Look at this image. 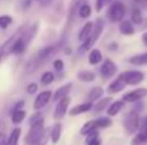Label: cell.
<instances>
[{"label": "cell", "instance_id": "1", "mask_svg": "<svg viewBox=\"0 0 147 145\" xmlns=\"http://www.w3.org/2000/svg\"><path fill=\"white\" fill-rule=\"evenodd\" d=\"M27 27H29L27 24H23L22 27H19V29L9 37V40H6V41L0 46V63L3 61L4 57H7L9 54H11V47H13V44L23 36V33L27 30Z\"/></svg>", "mask_w": 147, "mask_h": 145}, {"label": "cell", "instance_id": "2", "mask_svg": "<svg viewBox=\"0 0 147 145\" xmlns=\"http://www.w3.org/2000/svg\"><path fill=\"white\" fill-rule=\"evenodd\" d=\"M103 29H104V23H103V20H101V19H97V20L93 23V31H92L90 37L82 44L80 51H86V50H89V48L93 47V46L96 44V41L98 40V37L101 36Z\"/></svg>", "mask_w": 147, "mask_h": 145}, {"label": "cell", "instance_id": "3", "mask_svg": "<svg viewBox=\"0 0 147 145\" xmlns=\"http://www.w3.org/2000/svg\"><path fill=\"white\" fill-rule=\"evenodd\" d=\"M107 16L113 23H120L126 16V6L121 1H113L109 7Z\"/></svg>", "mask_w": 147, "mask_h": 145}, {"label": "cell", "instance_id": "4", "mask_svg": "<svg viewBox=\"0 0 147 145\" xmlns=\"http://www.w3.org/2000/svg\"><path fill=\"white\" fill-rule=\"evenodd\" d=\"M123 127H124V130H126V132L127 134H134L139 128H140V117H139V114L134 111H131V112H129L127 115H126V118H124V121H123Z\"/></svg>", "mask_w": 147, "mask_h": 145}, {"label": "cell", "instance_id": "5", "mask_svg": "<svg viewBox=\"0 0 147 145\" xmlns=\"http://www.w3.org/2000/svg\"><path fill=\"white\" fill-rule=\"evenodd\" d=\"M120 77L123 78V81L126 83V86H137L144 80V74L139 70H127L124 73L120 74Z\"/></svg>", "mask_w": 147, "mask_h": 145}, {"label": "cell", "instance_id": "6", "mask_svg": "<svg viewBox=\"0 0 147 145\" xmlns=\"http://www.w3.org/2000/svg\"><path fill=\"white\" fill-rule=\"evenodd\" d=\"M70 101H71L70 97H66V98H63V100H60V101L57 102V105H56V108H54V112H53L54 120H61V118L66 117V112H67V110H69Z\"/></svg>", "mask_w": 147, "mask_h": 145}, {"label": "cell", "instance_id": "7", "mask_svg": "<svg viewBox=\"0 0 147 145\" xmlns=\"http://www.w3.org/2000/svg\"><path fill=\"white\" fill-rule=\"evenodd\" d=\"M116 73H117V65H116V63L111 61L110 58L104 60L103 64H101V67H100V74H101V77H103V78H110V77H113Z\"/></svg>", "mask_w": 147, "mask_h": 145}, {"label": "cell", "instance_id": "8", "mask_svg": "<svg viewBox=\"0 0 147 145\" xmlns=\"http://www.w3.org/2000/svg\"><path fill=\"white\" fill-rule=\"evenodd\" d=\"M43 132H45V121L40 122V124H37V125L30 127V130H29V132H27V135H26V144L32 145Z\"/></svg>", "mask_w": 147, "mask_h": 145}, {"label": "cell", "instance_id": "9", "mask_svg": "<svg viewBox=\"0 0 147 145\" xmlns=\"http://www.w3.org/2000/svg\"><path fill=\"white\" fill-rule=\"evenodd\" d=\"M51 91L49 90H46V91H43V93H40L39 96L36 97V100H34V102H33V108L36 110V111H39V110H42L43 107H46L47 104H49V101L51 100Z\"/></svg>", "mask_w": 147, "mask_h": 145}, {"label": "cell", "instance_id": "10", "mask_svg": "<svg viewBox=\"0 0 147 145\" xmlns=\"http://www.w3.org/2000/svg\"><path fill=\"white\" fill-rule=\"evenodd\" d=\"M146 96H147V88H137V90H133L130 93H126L123 96V101L136 102V101H140L142 98H144Z\"/></svg>", "mask_w": 147, "mask_h": 145}, {"label": "cell", "instance_id": "11", "mask_svg": "<svg viewBox=\"0 0 147 145\" xmlns=\"http://www.w3.org/2000/svg\"><path fill=\"white\" fill-rule=\"evenodd\" d=\"M124 87H126V83L123 81V78L119 76L114 81H111L110 84H109V93L110 94H117V93H120V91H123L124 90Z\"/></svg>", "mask_w": 147, "mask_h": 145}, {"label": "cell", "instance_id": "12", "mask_svg": "<svg viewBox=\"0 0 147 145\" xmlns=\"http://www.w3.org/2000/svg\"><path fill=\"white\" fill-rule=\"evenodd\" d=\"M71 87H73V84L71 83H67V84H64V86H61L59 90H56V93L53 94V100L54 101H60V100H63V98H66L67 94L70 93V90H71Z\"/></svg>", "mask_w": 147, "mask_h": 145}, {"label": "cell", "instance_id": "13", "mask_svg": "<svg viewBox=\"0 0 147 145\" xmlns=\"http://www.w3.org/2000/svg\"><path fill=\"white\" fill-rule=\"evenodd\" d=\"M139 134L136 135L134 138V142L136 144H140V142H146L147 141V115L143 118V122L140 124V128H139Z\"/></svg>", "mask_w": 147, "mask_h": 145}, {"label": "cell", "instance_id": "14", "mask_svg": "<svg viewBox=\"0 0 147 145\" xmlns=\"http://www.w3.org/2000/svg\"><path fill=\"white\" fill-rule=\"evenodd\" d=\"M119 30L123 36H133L134 34V26L129 20H121L119 24Z\"/></svg>", "mask_w": 147, "mask_h": 145}, {"label": "cell", "instance_id": "15", "mask_svg": "<svg viewBox=\"0 0 147 145\" xmlns=\"http://www.w3.org/2000/svg\"><path fill=\"white\" fill-rule=\"evenodd\" d=\"M93 108V104L92 102H83V104H79V105H76V107H73L71 110H70V115H79V114H84V112H89L90 110Z\"/></svg>", "mask_w": 147, "mask_h": 145}, {"label": "cell", "instance_id": "16", "mask_svg": "<svg viewBox=\"0 0 147 145\" xmlns=\"http://www.w3.org/2000/svg\"><path fill=\"white\" fill-rule=\"evenodd\" d=\"M123 107H124V101H123V100H119V101L111 102V104L107 107V115H109V117L117 115V114L123 110Z\"/></svg>", "mask_w": 147, "mask_h": 145}, {"label": "cell", "instance_id": "17", "mask_svg": "<svg viewBox=\"0 0 147 145\" xmlns=\"http://www.w3.org/2000/svg\"><path fill=\"white\" fill-rule=\"evenodd\" d=\"M92 31H93V23L89 21V23H86V24L82 27V30H80V33H79V40H80L82 43H84V41L90 37Z\"/></svg>", "mask_w": 147, "mask_h": 145}, {"label": "cell", "instance_id": "18", "mask_svg": "<svg viewBox=\"0 0 147 145\" xmlns=\"http://www.w3.org/2000/svg\"><path fill=\"white\" fill-rule=\"evenodd\" d=\"M60 135H61V124L60 122H56L51 130H50V140L53 144H57L60 141Z\"/></svg>", "mask_w": 147, "mask_h": 145}, {"label": "cell", "instance_id": "19", "mask_svg": "<svg viewBox=\"0 0 147 145\" xmlns=\"http://www.w3.org/2000/svg\"><path fill=\"white\" fill-rule=\"evenodd\" d=\"M77 78L80 81H84V83H92L96 80V74L90 70H82L77 73Z\"/></svg>", "mask_w": 147, "mask_h": 145}, {"label": "cell", "instance_id": "20", "mask_svg": "<svg viewBox=\"0 0 147 145\" xmlns=\"http://www.w3.org/2000/svg\"><path fill=\"white\" fill-rule=\"evenodd\" d=\"M129 63L133 64V65H146L147 64V53L131 55V57L129 58Z\"/></svg>", "mask_w": 147, "mask_h": 145}, {"label": "cell", "instance_id": "21", "mask_svg": "<svg viewBox=\"0 0 147 145\" xmlns=\"http://www.w3.org/2000/svg\"><path fill=\"white\" fill-rule=\"evenodd\" d=\"M20 135H22V130H20V128H14V130L10 132L9 138L6 140V144L4 145H17L19 140H20Z\"/></svg>", "mask_w": 147, "mask_h": 145}, {"label": "cell", "instance_id": "22", "mask_svg": "<svg viewBox=\"0 0 147 145\" xmlns=\"http://www.w3.org/2000/svg\"><path fill=\"white\" fill-rule=\"evenodd\" d=\"M101 58H103V55H101V51L98 48H92L90 50V53H89V63L92 65L98 64L101 61Z\"/></svg>", "mask_w": 147, "mask_h": 145}, {"label": "cell", "instance_id": "23", "mask_svg": "<svg viewBox=\"0 0 147 145\" xmlns=\"http://www.w3.org/2000/svg\"><path fill=\"white\" fill-rule=\"evenodd\" d=\"M24 34V33H23ZM26 46H27V43L24 41V39H23V36L13 44V47H11V54H22L24 50H26Z\"/></svg>", "mask_w": 147, "mask_h": 145}, {"label": "cell", "instance_id": "24", "mask_svg": "<svg viewBox=\"0 0 147 145\" xmlns=\"http://www.w3.org/2000/svg\"><path fill=\"white\" fill-rule=\"evenodd\" d=\"M11 122L13 124H20L23 122V120L26 118V111L24 110H17V111H11Z\"/></svg>", "mask_w": 147, "mask_h": 145}, {"label": "cell", "instance_id": "25", "mask_svg": "<svg viewBox=\"0 0 147 145\" xmlns=\"http://www.w3.org/2000/svg\"><path fill=\"white\" fill-rule=\"evenodd\" d=\"M96 130H97L96 121H89V122H86V124L82 127L80 134H82V135H89L90 132H93V131H96Z\"/></svg>", "mask_w": 147, "mask_h": 145}, {"label": "cell", "instance_id": "26", "mask_svg": "<svg viewBox=\"0 0 147 145\" xmlns=\"http://www.w3.org/2000/svg\"><path fill=\"white\" fill-rule=\"evenodd\" d=\"M110 102H111V100H110L109 97L101 98L98 102H96V105L93 107V111H94V112H100V111H103L104 108H107V107L110 105Z\"/></svg>", "mask_w": 147, "mask_h": 145}, {"label": "cell", "instance_id": "27", "mask_svg": "<svg viewBox=\"0 0 147 145\" xmlns=\"http://www.w3.org/2000/svg\"><path fill=\"white\" fill-rule=\"evenodd\" d=\"M101 96H103V88H101V87H94V88H92L90 93H89V102L97 101V100H100Z\"/></svg>", "mask_w": 147, "mask_h": 145}, {"label": "cell", "instance_id": "28", "mask_svg": "<svg viewBox=\"0 0 147 145\" xmlns=\"http://www.w3.org/2000/svg\"><path fill=\"white\" fill-rule=\"evenodd\" d=\"M90 14H92V7H90V4L84 3V4H82V6L79 7V16H80L82 19H87V17H90Z\"/></svg>", "mask_w": 147, "mask_h": 145}, {"label": "cell", "instance_id": "29", "mask_svg": "<svg viewBox=\"0 0 147 145\" xmlns=\"http://www.w3.org/2000/svg\"><path fill=\"white\" fill-rule=\"evenodd\" d=\"M131 23H134V24H140V23H143L142 11H140V9H137V7H134V9L131 10Z\"/></svg>", "mask_w": 147, "mask_h": 145}, {"label": "cell", "instance_id": "30", "mask_svg": "<svg viewBox=\"0 0 147 145\" xmlns=\"http://www.w3.org/2000/svg\"><path fill=\"white\" fill-rule=\"evenodd\" d=\"M43 121H45L43 114H42V112H34V114L30 117V120H29V125L33 127V125H37V124H40V122H43Z\"/></svg>", "mask_w": 147, "mask_h": 145}, {"label": "cell", "instance_id": "31", "mask_svg": "<svg viewBox=\"0 0 147 145\" xmlns=\"http://www.w3.org/2000/svg\"><path fill=\"white\" fill-rule=\"evenodd\" d=\"M53 81H54V74H53L51 71L43 73V76H42V78H40V83H42L43 86H49Z\"/></svg>", "mask_w": 147, "mask_h": 145}, {"label": "cell", "instance_id": "32", "mask_svg": "<svg viewBox=\"0 0 147 145\" xmlns=\"http://www.w3.org/2000/svg\"><path fill=\"white\" fill-rule=\"evenodd\" d=\"M110 125H111L110 117H100L98 120H96V127L97 128H107Z\"/></svg>", "mask_w": 147, "mask_h": 145}, {"label": "cell", "instance_id": "33", "mask_svg": "<svg viewBox=\"0 0 147 145\" xmlns=\"http://www.w3.org/2000/svg\"><path fill=\"white\" fill-rule=\"evenodd\" d=\"M11 21H13V19L10 17V16H7V14H3V16H0V29H7L10 24H11Z\"/></svg>", "mask_w": 147, "mask_h": 145}, {"label": "cell", "instance_id": "34", "mask_svg": "<svg viewBox=\"0 0 147 145\" xmlns=\"http://www.w3.org/2000/svg\"><path fill=\"white\" fill-rule=\"evenodd\" d=\"M49 137H50V134H47V132L45 131V132H43V134H42V135H40V137H39V138H37L32 145H47Z\"/></svg>", "mask_w": 147, "mask_h": 145}, {"label": "cell", "instance_id": "35", "mask_svg": "<svg viewBox=\"0 0 147 145\" xmlns=\"http://www.w3.org/2000/svg\"><path fill=\"white\" fill-rule=\"evenodd\" d=\"M111 0H96V11L100 13V10L106 6V4H109Z\"/></svg>", "mask_w": 147, "mask_h": 145}, {"label": "cell", "instance_id": "36", "mask_svg": "<svg viewBox=\"0 0 147 145\" xmlns=\"http://www.w3.org/2000/svg\"><path fill=\"white\" fill-rule=\"evenodd\" d=\"M26 90H27V93H29V94H33V93H36V91H37V84H36V83H32V84H29V86H27V88H26Z\"/></svg>", "mask_w": 147, "mask_h": 145}, {"label": "cell", "instance_id": "37", "mask_svg": "<svg viewBox=\"0 0 147 145\" xmlns=\"http://www.w3.org/2000/svg\"><path fill=\"white\" fill-rule=\"evenodd\" d=\"M54 68L57 70V71H61L63 70V67H64V64H63V61L61 60H54Z\"/></svg>", "mask_w": 147, "mask_h": 145}, {"label": "cell", "instance_id": "38", "mask_svg": "<svg viewBox=\"0 0 147 145\" xmlns=\"http://www.w3.org/2000/svg\"><path fill=\"white\" fill-rule=\"evenodd\" d=\"M32 1H33V0H23V1H22V9H27Z\"/></svg>", "mask_w": 147, "mask_h": 145}, {"label": "cell", "instance_id": "39", "mask_svg": "<svg viewBox=\"0 0 147 145\" xmlns=\"http://www.w3.org/2000/svg\"><path fill=\"white\" fill-rule=\"evenodd\" d=\"M6 144V134L4 132H0V145Z\"/></svg>", "mask_w": 147, "mask_h": 145}, {"label": "cell", "instance_id": "40", "mask_svg": "<svg viewBox=\"0 0 147 145\" xmlns=\"http://www.w3.org/2000/svg\"><path fill=\"white\" fill-rule=\"evenodd\" d=\"M142 41H143V44H144V46H147V31L143 33V36H142Z\"/></svg>", "mask_w": 147, "mask_h": 145}, {"label": "cell", "instance_id": "41", "mask_svg": "<svg viewBox=\"0 0 147 145\" xmlns=\"http://www.w3.org/2000/svg\"><path fill=\"white\" fill-rule=\"evenodd\" d=\"M37 1H39L42 6H47V4H50V3H51V0H37Z\"/></svg>", "mask_w": 147, "mask_h": 145}, {"label": "cell", "instance_id": "42", "mask_svg": "<svg viewBox=\"0 0 147 145\" xmlns=\"http://www.w3.org/2000/svg\"><path fill=\"white\" fill-rule=\"evenodd\" d=\"M100 144H101V141H100V140L97 138V140H94L93 142H89L87 145H100Z\"/></svg>", "mask_w": 147, "mask_h": 145}, {"label": "cell", "instance_id": "43", "mask_svg": "<svg viewBox=\"0 0 147 145\" xmlns=\"http://www.w3.org/2000/svg\"><path fill=\"white\" fill-rule=\"evenodd\" d=\"M144 3H146V6H147V1H144Z\"/></svg>", "mask_w": 147, "mask_h": 145}, {"label": "cell", "instance_id": "44", "mask_svg": "<svg viewBox=\"0 0 147 145\" xmlns=\"http://www.w3.org/2000/svg\"><path fill=\"white\" fill-rule=\"evenodd\" d=\"M143 1H147V0H143Z\"/></svg>", "mask_w": 147, "mask_h": 145}]
</instances>
